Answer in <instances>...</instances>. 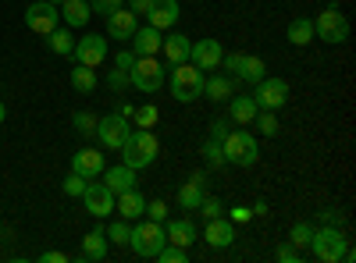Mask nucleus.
Instances as JSON below:
<instances>
[{"label":"nucleus","mask_w":356,"mask_h":263,"mask_svg":"<svg viewBox=\"0 0 356 263\" xmlns=\"http://www.w3.org/2000/svg\"><path fill=\"white\" fill-rule=\"evenodd\" d=\"M161 50H164V61H168V65H182V61H189L193 40H189V36H182V33H171V36H164Z\"/></svg>","instance_id":"393cba45"},{"label":"nucleus","mask_w":356,"mask_h":263,"mask_svg":"<svg viewBox=\"0 0 356 263\" xmlns=\"http://www.w3.org/2000/svg\"><path fill=\"white\" fill-rule=\"evenodd\" d=\"M136 11H129V8H118V11H111L107 15V36L111 40H132V33H136Z\"/></svg>","instance_id":"f3484780"},{"label":"nucleus","mask_w":356,"mask_h":263,"mask_svg":"<svg viewBox=\"0 0 356 263\" xmlns=\"http://www.w3.org/2000/svg\"><path fill=\"white\" fill-rule=\"evenodd\" d=\"M72 57H75V65L100 68V65L107 61V36H100V33H86L82 40H75Z\"/></svg>","instance_id":"1a4fd4ad"},{"label":"nucleus","mask_w":356,"mask_h":263,"mask_svg":"<svg viewBox=\"0 0 356 263\" xmlns=\"http://www.w3.org/2000/svg\"><path fill=\"white\" fill-rule=\"evenodd\" d=\"M57 22H61V11H57L50 0H36V4H29L25 8V25L33 28L36 36H50Z\"/></svg>","instance_id":"9b49d317"},{"label":"nucleus","mask_w":356,"mask_h":263,"mask_svg":"<svg viewBox=\"0 0 356 263\" xmlns=\"http://www.w3.org/2000/svg\"><path fill=\"white\" fill-rule=\"evenodd\" d=\"M154 8V0H129V11H136V15H146Z\"/></svg>","instance_id":"09e8293b"},{"label":"nucleus","mask_w":356,"mask_h":263,"mask_svg":"<svg viewBox=\"0 0 356 263\" xmlns=\"http://www.w3.org/2000/svg\"><path fill=\"white\" fill-rule=\"evenodd\" d=\"M314 40L332 43V46H339V43L349 40V22H346V15H342L339 4H328L314 18Z\"/></svg>","instance_id":"39448f33"},{"label":"nucleus","mask_w":356,"mask_h":263,"mask_svg":"<svg viewBox=\"0 0 356 263\" xmlns=\"http://www.w3.org/2000/svg\"><path fill=\"white\" fill-rule=\"evenodd\" d=\"M161 43H164V33L154 25H143L132 33V53L136 57H157L161 53Z\"/></svg>","instance_id":"dca6fc26"},{"label":"nucleus","mask_w":356,"mask_h":263,"mask_svg":"<svg viewBox=\"0 0 356 263\" xmlns=\"http://www.w3.org/2000/svg\"><path fill=\"white\" fill-rule=\"evenodd\" d=\"M203 82H207V71L196 68L193 61H182V65H171V78H168V93L178 100V103H193L203 96Z\"/></svg>","instance_id":"f03ea898"},{"label":"nucleus","mask_w":356,"mask_h":263,"mask_svg":"<svg viewBox=\"0 0 356 263\" xmlns=\"http://www.w3.org/2000/svg\"><path fill=\"white\" fill-rule=\"evenodd\" d=\"M164 242H168V235H164V224H161V221H150V217H146V221H143V217L132 221V239H129V246L136 249L139 260H154Z\"/></svg>","instance_id":"20e7f679"},{"label":"nucleus","mask_w":356,"mask_h":263,"mask_svg":"<svg viewBox=\"0 0 356 263\" xmlns=\"http://www.w3.org/2000/svg\"><path fill=\"white\" fill-rule=\"evenodd\" d=\"M253 217V210L250 207H232V214H228V221L232 224H243V221H250Z\"/></svg>","instance_id":"de8ad7c7"},{"label":"nucleus","mask_w":356,"mask_h":263,"mask_svg":"<svg viewBox=\"0 0 356 263\" xmlns=\"http://www.w3.org/2000/svg\"><path fill=\"white\" fill-rule=\"evenodd\" d=\"M253 100H257L260 110H282V107L289 103V82L264 75V78L253 85Z\"/></svg>","instance_id":"6e6552de"},{"label":"nucleus","mask_w":356,"mask_h":263,"mask_svg":"<svg viewBox=\"0 0 356 263\" xmlns=\"http://www.w3.org/2000/svg\"><path fill=\"white\" fill-rule=\"evenodd\" d=\"M107 85H111L114 93H125V90H129V71L111 68V71H107Z\"/></svg>","instance_id":"79ce46f5"},{"label":"nucleus","mask_w":356,"mask_h":263,"mask_svg":"<svg viewBox=\"0 0 356 263\" xmlns=\"http://www.w3.org/2000/svg\"><path fill=\"white\" fill-rule=\"evenodd\" d=\"M57 11H61V18H65L68 28H82L89 18H93V11H89V0H65Z\"/></svg>","instance_id":"cd10ccee"},{"label":"nucleus","mask_w":356,"mask_h":263,"mask_svg":"<svg viewBox=\"0 0 356 263\" xmlns=\"http://www.w3.org/2000/svg\"><path fill=\"white\" fill-rule=\"evenodd\" d=\"M203 96L207 100H214V103H228L235 96V75H211L203 82Z\"/></svg>","instance_id":"b1692460"},{"label":"nucleus","mask_w":356,"mask_h":263,"mask_svg":"<svg viewBox=\"0 0 356 263\" xmlns=\"http://www.w3.org/2000/svg\"><path fill=\"white\" fill-rule=\"evenodd\" d=\"M4 118H8V107H4V103H0V125H4Z\"/></svg>","instance_id":"603ef678"},{"label":"nucleus","mask_w":356,"mask_h":263,"mask_svg":"<svg viewBox=\"0 0 356 263\" xmlns=\"http://www.w3.org/2000/svg\"><path fill=\"white\" fill-rule=\"evenodd\" d=\"M82 203H86V214H93L97 221H104L107 214H114V192L104 182H89L86 192H82Z\"/></svg>","instance_id":"f8f14e48"},{"label":"nucleus","mask_w":356,"mask_h":263,"mask_svg":"<svg viewBox=\"0 0 356 263\" xmlns=\"http://www.w3.org/2000/svg\"><path fill=\"white\" fill-rule=\"evenodd\" d=\"M154 260H161V263H186V260H189V249L175 246V242H164V246H161V253H157Z\"/></svg>","instance_id":"e433bc0d"},{"label":"nucleus","mask_w":356,"mask_h":263,"mask_svg":"<svg viewBox=\"0 0 356 263\" xmlns=\"http://www.w3.org/2000/svg\"><path fill=\"white\" fill-rule=\"evenodd\" d=\"M164 235H168V242L189 249V246L200 239V231H196V224H193L189 217H171V221L164 224Z\"/></svg>","instance_id":"a211bd4d"},{"label":"nucleus","mask_w":356,"mask_h":263,"mask_svg":"<svg viewBox=\"0 0 356 263\" xmlns=\"http://www.w3.org/2000/svg\"><path fill=\"white\" fill-rule=\"evenodd\" d=\"M285 40H289L292 46H307V43H314V22H310V18H292Z\"/></svg>","instance_id":"c85d7f7f"},{"label":"nucleus","mask_w":356,"mask_h":263,"mask_svg":"<svg viewBox=\"0 0 356 263\" xmlns=\"http://www.w3.org/2000/svg\"><path fill=\"white\" fill-rule=\"evenodd\" d=\"M47 46L54 53H61V57H72L75 50V36H72V28H54V33L47 36Z\"/></svg>","instance_id":"c756f323"},{"label":"nucleus","mask_w":356,"mask_h":263,"mask_svg":"<svg viewBox=\"0 0 356 263\" xmlns=\"http://www.w3.org/2000/svg\"><path fill=\"white\" fill-rule=\"evenodd\" d=\"M82 260H89V263L107 260V231L104 228H93L82 235Z\"/></svg>","instance_id":"a878e982"},{"label":"nucleus","mask_w":356,"mask_h":263,"mask_svg":"<svg viewBox=\"0 0 356 263\" xmlns=\"http://www.w3.org/2000/svg\"><path fill=\"white\" fill-rule=\"evenodd\" d=\"M114 210L122 214V221H139V217H146V199L139 189H129L122 196H114Z\"/></svg>","instance_id":"412c9836"},{"label":"nucleus","mask_w":356,"mask_h":263,"mask_svg":"<svg viewBox=\"0 0 356 263\" xmlns=\"http://www.w3.org/2000/svg\"><path fill=\"white\" fill-rule=\"evenodd\" d=\"M72 125L79 135H97V114H89V110H75L72 114Z\"/></svg>","instance_id":"c9c22d12"},{"label":"nucleus","mask_w":356,"mask_h":263,"mask_svg":"<svg viewBox=\"0 0 356 263\" xmlns=\"http://www.w3.org/2000/svg\"><path fill=\"white\" fill-rule=\"evenodd\" d=\"M40 260H43V263H68V256H65V253H57V249H47Z\"/></svg>","instance_id":"8fccbe9b"},{"label":"nucleus","mask_w":356,"mask_h":263,"mask_svg":"<svg viewBox=\"0 0 356 263\" xmlns=\"http://www.w3.org/2000/svg\"><path fill=\"white\" fill-rule=\"evenodd\" d=\"M132 121L125 114H107V118H97V139L107 146V150H122V142L129 139Z\"/></svg>","instance_id":"9d476101"},{"label":"nucleus","mask_w":356,"mask_h":263,"mask_svg":"<svg viewBox=\"0 0 356 263\" xmlns=\"http://www.w3.org/2000/svg\"><path fill=\"white\" fill-rule=\"evenodd\" d=\"M100 178H104V185L114 192V196H122V192H129V189H136V171L132 167H107L104 174H100Z\"/></svg>","instance_id":"bb28decb"},{"label":"nucleus","mask_w":356,"mask_h":263,"mask_svg":"<svg viewBox=\"0 0 356 263\" xmlns=\"http://www.w3.org/2000/svg\"><path fill=\"white\" fill-rule=\"evenodd\" d=\"M72 85H75L79 93H93V90H97V68L75 65V68H72Z\"/></svg>","instance_id":"7c9ffc66"},{"label":"nucleus","mask_w":356,"mask_h":263,"mask_svg":"<svg viewBox=\"0 0 356 263\" xmlns=\"http://www.w3.org/2000/svg\"><path fill=\"white\" fill-rule=\"evenodd\" d=\"M203 239H207V246H214V249H228L235 242V224L225 221V217H211V221H207Z\"/></svg>","instance_id":"aec40b11"},{"label":"nucleus","mask_w":356,"mask_h":263,"mask_svg":"<svg viewBox=\"0 0 356 263\" xmlns=\"http://www.w3.org/2000/svg\"><path fill=\"white\" fill-rule=\"evenodd\" d=\"M257 100L253 96H232L228 100V121L232 125H239V128H250L253 125V118H257Z\"/></svg>","instance_id":"5701e85b"},{"label":"nucleus","mask_w":356,"mask_h":263,"mask_svg":"<svg viewBox=\"0 0 356 263\" xmlns=\"http://www.w3.org/2000/svg\"><path fill=\"white\" fill-rule=\"evenodd\" d=\"M207 221H211V217H225V203L221 199H214V196H203V203H200V207H196Z\"/></svg>","instance_id":"58836bf2"},{"label":"nucleus","mask_w":356,"mask_h":263,"mask_svg":"<svg viewBox=\"0 0 356 263\" xmlns=\"http://www.w3.org/2000/svg\"><path fill=\"white\" fill-rule=\"evenodd\" d=\"M203 160L211 164V167H225V153H221V142L207 139V142H203Z\"/></svg>","instance_id":"4c0bfd02"},{"label":"nucleus","mask_w":356,"mask_h":263,"mask_svg":"<svg viewBox=\"0 0 356 263\" xmlns=\"http://www.w3.org/2000/svg\"><path fill=\"white\" fill-rule=\"evenodd\" d=\"M221 153H225V164H235V167H253L260 160V146L253 139L250 128H232L225 139H221Z\"/></svg>","instance_id":"7ed1b4c3"},{"label":"nucleus","mask_w":356,"mask_h":263,"mask_svg":"<svg viewBox=\"0 0 356 263\" xmlns=\"http://www.w3.org/2000/svg\"><path fill=\"white\" fill-rule=\"evenodd\" d=\"M118 8H125V0H89V11L100 15V18H107V15L118 11Z\"/></svg>","instance_id":"a19ab883"},{"label":"nucleus","mask_w":356,"mask_h":263,"mask_svg":"<svg viewBox=\"0 0 356 263\" xmlns=\"http://www.w3.org/2000/svg\"><path fill=\"white\" fill-rule=\"evenodd\" d=\"M50 4H54V8H61V4H65V0H50Z\"/></svg>","instance_id":"864d4df0"},{"label":"nucleus","mask_w":356,"mask_h":263,"mask_svg":"<svg viewBox=\"0 0 356 263\" xmlns=\"http://www.w3.org/2000/svg\"><path fill=\"white\" fill-rule=\"evenodd\" d=\"M178 15H182V8H178V0H154V8L146 11V22H150L154 28H175Z\"/></svg>","instance_id":"6ab92c4d"},{"label":"nucleus","mask_w":356,"mask_h":263,"mask_svg":"<svg viewBox=\"0 0 356 263\" xmlns=\"http://www.w3.org/2000/svg\"><path fill=\"white\" fill-rule=\"evenodd\" d=\"M275 256H278V263H300V260H303V253H300V249H296L292 242H282Z\"/></svg>","instance_id":"37998d69"},{"label":"nucleus","mask_w":356,"mask_h":263,"mask_svg":"<svg viewBox=\"0 0 356 263\" xmlns=\"http://www.w3.org/2000/svg\"><path fill=\"white\" fill-rule=\"evenodd\" d=\"M157 118H161L157 107H154V103H143V107H136V110H132V118H129V121H136L139 128H154V125H157Z\"/></svg>","instance_id":"473e14b6"},{"label":"nucleus","mask_w":356,"mask_h":263,"mask_svg":"<svg viewBox=\"0 0 356 263\" xmlns=\"http://www.w3.org/2000/svg\"><path fill=\"white\" fill-rule=\"evenodd\" d=\"M321 217L328 221V224H335V228L342 224V214H339V210H321Z\"/></svg>","instance_id":"3c124183"},{"label":"nucleus","mask_w":356,"mask_h":263,"mask_svg":"<svg viewBox=\"0 0 356 263\" xmlns=\"http://www.w3.org/2000/svg\"><path fill=\"white\" fill-rule=\"evenodd\" d=\"M72 171L82 174V178H89V182L100 178V174H104V153L93 150V146H86V150L72 153Z\"/></svg>","instance_id":"2eb2a0df"},{"label":"nucleus","mask_w":356,"mask_h":263,"mask_svg":"<svg viewBox=\"0 0 356 263\" xmlns=\"http://www.w3.org/2000/svg\"><path fill=\"white\" fill-rule=\"evenodd\" d=\"M129 85H136L146 96L161 93L164 90V65L157 57H136V65L129 68Z\"/></svg>","instance_id":"423d86ee"},{"label":"nucleus","mask_w":356,"mask_h":263,"mask_svg":"<svg viewBox=\"0 0 356 263\" xmlns=\"http://www.w3.org/2000/svg\"><path fill=\"white\" fill-rule=\"evenodd\" d=\"M146 217L150 221H168V207H164V199H154V203H146Z\"/></svg>","instance_id":"c03bdc74"},{"label":"nucleus","mask_w":356,"mask_h":263,"mask_svg":"<svg viewBox=\"0 0 356 263\" xmlns=\"http://www.w3.org/2000/svg\"><path fill=\"white\" fill-rule=\"evenodd\" d=\"M161 153V139L150 132V128H136L129 132V139L122 142V164L132 167V171H143V167H150Z\"/></svg>","instance_id":"f257e3e1"},{"label":"nucleus","mask_w":356,"mask_h":263,"mask_svg":"<svg viewBox=\"0 0 356 263\" xmlns=\"http://www.w3.org/2000/svg\"><path fill=\"white\" fill-rule=\"evenodd\" d=\"M221 57H225V50H221L218 40H196L193 50H189V61H193L196 68H203V71L221 68Z\"/></svg>","instance_id":"ddd939ff"},{"label":"nucleus","mask_w":356,"mask_h":263,"mask_svg":"<svg viewBox=\"0 0 356 263\" xmlns=\"http://www.w3.org/2000/svg\"><path fill=\"white\" fill-rule=\"evenodd\" d=\"M228 125H232V121H225V118H214V121H211V139H214V142H221V139L232 132Z\"/></svg>","instance_id":"49530a36"},{"label":"nucleus","mask_w":356,"mask_h":263,"mask_svg":"<svg viewBox=\"0 0 356 263\" xmlns=\"http://www.w3.org/2000/svg\"><path fill=\"white\" fill-rule=\"evenodd\" d=\"M310 239H314V224H307V221L292 224V231H289V242H292L296 249H307V246H310Z\"/></svg>","instance_id":"f704fd0d"},{"label":"nucleus","mask_w":356,"mask_h":263,"mask_svg":"<svg viewBox=\"0 0 356 263\" xmlns=\"http://www.w3.org/2000/svg\"><path fill=\"white\" fill-rule=\"evenodd\" d=\"M132 65H136V53H132V50H118V53H114V68L129 71Z\"/></svg>","instance_id":"a18cd8bd"},{"label":"nucleus","mask_w":356,"mask_h":263,"mask_svg":"<svg viewBox=\"0 0 356 263\" xmlns=\"http://www.w3.org/2000/svg\"><path fill=\"white\" fill-rule=\"evenodd\" d=\"M232 75L243 78V82H250V85H257V82L267 75V65H264V57H257V53H239V61H235Z\"/></svg>","instance_id":"4be33fe9"},{"label":"nucleus","mask_w":356,"mask_h":263,"mask_svg":"<svg viewBox=\"0 0 356 263\" xmlns=\"http://www.w3.org/2000/svg\"><path fill=\"white\" fill-rule=\"evenodd\" d=\"M86 185H89V178H82V174H68V178L61 182V189H65V196H82L86 192Z\"/></svg>","instance_id":"ea45409f"},{"label":"nucleus","mask_w":356,"mask_h":263,"mask_svg":"<svg viewBox=\"0 0 356 263\" xmlns=\"http://www.w3.org/2000/svg\"><path fill=\"white\" fill-rule=\"evenodd\" d=\"M203 196H207V174L203 171H193L189 174V182L178 189V210H196L200 203H203Z\"/></svg>","instance_id":"4468645a"},{"label":"nucleus","mask_w":356,"mask_h":263,"mask_svg":"<svg viewBox=\"0 0 356 263\" xmlns=\"http://www.w3.org/2000/svg\"><path fill=\"white\" fill-rule=\"evenodd\" d=\"M346 235L335 228V224H328V228H314V239H310V253L321 260V263H342V253H346Z\"/></svg>","instance_id":"0eeeda50"},{"label":"nucleus","mask_w":356,"mask_h":263,"mask_svg":"<svg viewBox=\"0 0 356 263\" xmlns=\"http://www.w3.org/2000/svg\"><path fill=\"white\" fill-rule=\"evenodd\" d=\"M253 125H257V132H260V135L275 139V135H278V114H275V110H257Z\"/></svg>","instance_id":"2f4dec72"},{"label":"nucleus","mask_w":356,"mask_h":263,"mask_svg":"<svg viewBox=\"0 0 356 263\" xmlns=\"http://www.w3.org/2000/svg\"><path fill=\"white\" fill-rule=\"evenodd\" d=\"M129 239H132V221H114V224L107 228V242L129 246Z\"/></svg>","instance_id":"72a5a7b5"}]
</instances>
